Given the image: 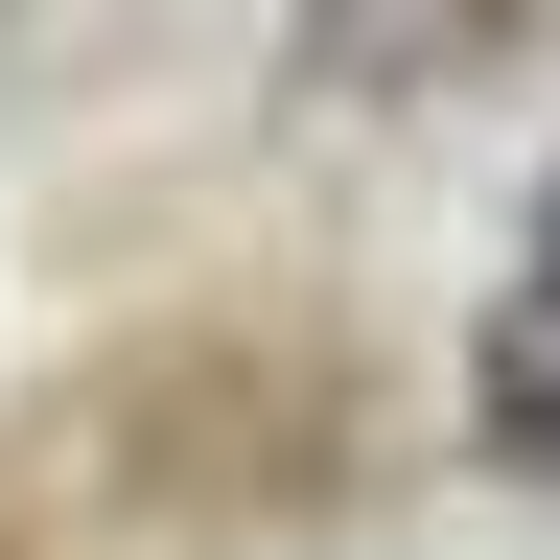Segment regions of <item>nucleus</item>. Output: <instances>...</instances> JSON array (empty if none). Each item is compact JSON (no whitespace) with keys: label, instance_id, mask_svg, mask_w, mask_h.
<instances>
[{"label":"nucleus","instance_id":"1","mask_svg":"<svg viewBox=\"0 0 560 560\" xmlns=\"http://www.w3.org/2000/svg\"><path fill=\"white\" fill-rule=\"evenodd\" d=\"M514 47V0H304L280 24V94L304 117H397V94H467Z\"/></svg>","mask_w":560,"mask_h":560},{"label":"nucleus","instance_id":"2","mask_svg":"<svg viewBox=\"0 0 560 560\" xmlns=\"http://www.w3.org/2000/svg\"><path fill=\"white\" fill-rule=\"evenodd\" d=\"M467 444L490 467H560V257L467 304Z\"/></svg>","mask_w":560,"mask_h":560},{"label":"nucleus","instance_id":"3","mask_svg":"<svg viewBox=\"0 0 560 560\" xmlns=\"http://www.w3.org/2000/svg\"><path fill=\"white\" fill-rule=\"evenodd\" d=\"M537 257H560V164H537Z\"/></svg>","mask_w":560,"mask_h":560}]
</instances>
